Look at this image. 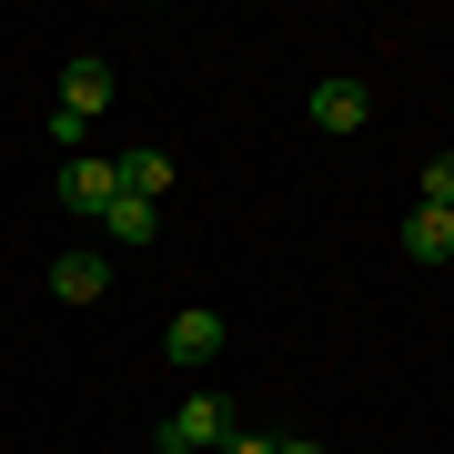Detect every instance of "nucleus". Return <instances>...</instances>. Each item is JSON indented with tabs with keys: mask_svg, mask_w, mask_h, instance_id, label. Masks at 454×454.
Segmentation results:
<instances>
[{
	"mask_svg": "<svg viewBox=\"0 0 454 454\" xmlns=\"http://www.w3.org/2000/svg\"><path fill=\"white\" fill-rule=\"evenodd\" d=\"M101 232H112V243H121V253H142V243H152V232H162V202H131V192H121L112 212H101Z\"/></svg>",
	"mask_w": 454,
	"mask_h": 454,
	"instance_id": "nucleus-8",
	"label": "nucleus"
},
{
	"mask_svg": "<svg viewBox=\"0 0 454 454\" xmlns=\"http://www.w3.org/2000/svg\"><path fill=\"white\" fill-rule=\"evenodd\" d=\"M101 112H112V61H91V51H82V61H61V112H51V142L82 152V131H91Z\"/></svg>",
	"mask_w": 454,
	"mask_h": 454,
	"instance_id": "nucleus-1",
	"label": "nucleus"
},
{
	"mask_svg": "<svg viewBox=\"0 0 454 454\" xmlns=\"http://www.w3.org/2000/svg\"><path fill=\"white\" fill-rule=\"evenodd\" d=\"M223 454H273V434H223Z\"/></svg>",
	"mask_w": 454,
	"mask_h": 454,
	"instance_id": "nucleus-11",
	"label": "nucleus"
},
{
	"mask_svg": "<svg viewBox=\"0 0 454 454\" xmlns=\"http://www.w3.org/2000/svg\"><path fill=\"white\" fill-rule=\"evenodd\" d=\"M424 202L454 212V152H434V162H424Z\"/></svg>",
	"mask_w": 454,
	"mask_h": 454,
	"instance_id": "nucleus-10",
	"label": "nucleus"
},
{
	"mask_svg": "<svg viewBox=\"0 0 454 454\" xmlns=\"http://www.w3.org/2000/svg\"><path fill=\"white\" fill-rule=\"evenodd\" d=\"M51 293H61V303H101V293H112V262L101 253H61L51 262Z\"/></svg>",
	"mask_w": 454,
	"mask_h": 454,
	"instance_id": "nucleus-6",
	"label": "nucleus"
},
{
	"mask_svg": "<svg viewBox=\"0 0 454 454\" xmlns=\"http://www.w3.org/2000/svg\"><path fill=\"white\" fill-rule=\"evenodd\" d=\"M404 253H414V262H444V253H454V223H444L434 202H414V223H404Z\"/></svg>",
	"mask_w": 454,
	"mask_h": 454,
	"instance_id": "nucleus-9",
	"label": "nucleus"
},
{
	"mask_svg": "<svg viewBox=\"0 0 454 454\" xmlns=\"http://www.w3.org/2000/svg\"><path fill=\"white\" fill-rule=\"evenodd\" d=\"M61 202L82 212V223H101V212L121 202V162H101V152H71V162H61Z\"/></svg>",
	"mask_w": 454,
	"mask_h": 454,
	"instance_id": "nucleus-3",
	"label": "nucleus"
},
{
	"mask_svg": "<svg viewBox=\"0 0 454 454\" xmlns=\"http://www.w3.org/2000/svg\"><path fill=\"white\" fill-rule=\"evenodd\" d=\"M313 121H324V131H364L373 121V91L364 82H313Z\"/></svg>",
	"mask_w": 454,
	"mask_h": 454,
	"instance_id": "nucleus-5",
	"label": "nucleus"
},
{
	"mask_svg": "<svg viewBox=\"0 0 454 454\" xmlns=\"http://www.w3.org/2000/svg\"><path fill=\"white\" fill-rule=\"evenodd\" d=\"M212 354H223V313H212V303H192V313H172V333H162V364H212Z\"/></svg>",
	"mask_w": 454,
	"mask_h": 454,
	"instance_id": "nucleus-4",
	"label": "nucleus"
},
{
	"mask_svg": "<svg viewBox=\"0 0 454 454\" xmlns=\"http://www.w3.org/2000/svg\"><path fill=\"white\" fill-rule=\"evenodd\" d=\"M273 454H324V444H313V434H273Z\"/></svg>",
	"mask_w": 454,
	"mask_h": 454,
	"instance_id": "nucleus-12",
	"label": "nucleus"
},
{
	"mask_svg": "<svg viewBox=\"0 0 454 454\" xmlns=\"http://www.w3.org/2000/svg\"><path fill=\"white\" fill-rule=\"evenodd\" d=\"M223 434H232V404H223V394H192L182 414H162V454H223Z\"/></svg>",
	"mask_w": 454,
	"mask_h": 454,
	"instance_id": "nucleus-2",
	"label": "nucleus"
},
{
	"mask_svg": "<svg viewBox=\"0 0 454 454\" xmlns=\"http://www.w3.org/2000/svg\"><path fill=\"white\" fill-rule=\"evenodd\" d=\"M444 223H454V212H444Z\"/></svg>",
	"mask_w": 454,
	"mask_h": 454,
	"instance_id": "nucleus-13",
	"label": "nucleus"
},
{
	"mask_svg": "<svg viewBox=\"0 0 454 454\" xmlns=\"http://www.w3.org/2000/svg\"><path fill=\"white\" fill-rule=\"evenodd\" d=\"M112 162H121V192H131V202H162V192H172V152L142 142V152H112Z\"/></svg>",
	"mask_w": 454,
	"mask_h": 454,
	"instance_id": "nucleus-7",
	"label": "nucleus"
}]
</instances>
